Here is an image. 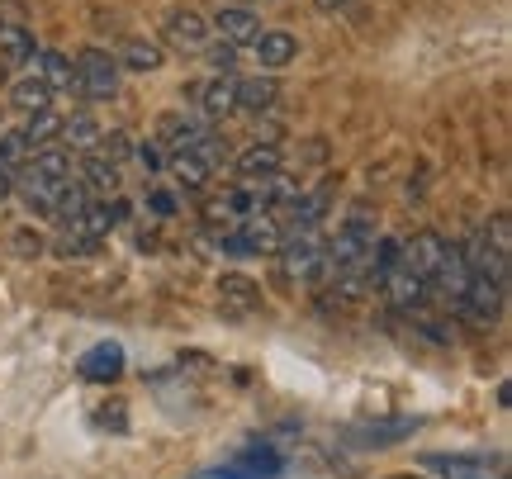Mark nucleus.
<instances>
[{"instance_id":"obj_1","label":"nucleus","mask_w":512,"mask_h":479,"mask_svg":"<svg viewBox=\"0 0 512 479\" xmlns=\"http://www.w3.org/2000/svg\"><path fill=\"white\" fill-rule=\"evenodd\" d=\"M375 219H370L366 209H356V214H347L342 219V228L332 233V242L323 247V261H328V271L337 276V271H347V266H366L370 247H375Z\"/></svg>"},{"instance_id":"obj_2","label":"nucleus","mask_w":512,"mask_h":479,"mask_svg":"<svg viewBox=\"0 0 512 479\" xmlns=\"http://www.w3.org/2000/svg\"><path fill=\"white\" fill-rule=\"evenodd\" d=\"M422 470L441 479H503L508 461H503V451H427Z\"/></svg>"},{"instance_id":"obj_3","label":"nucleus","mask_w":512,"mask_h":479,"mask_svg":"<svg viewBox=\"0 0 512 479\" xmlns=\"http://www.w3.org/2000/svg\"><path fill=\"white\" fill-rule=\"evenodd\" d=\"M470 276L475 271H470V257H465V242H446L437 271L427 280V295H437L446 309H456L460 299H465V290H470Z\"/></svg>"},{"instance_id":"obj_4","label":"nucleus","mask_w":512,"mask_h":479,"mask_svg":"<svg viewBox=\"0 0 512 479\" xmlns=\"http://www.w3.org/2000/svg\"><path fill=\"white\" fill-rule=\"evenodd\" d=\"M503 304H508V285L494 276H484V271H475L465 299L456 304V314L465 318V323H475V328H494L498 318H503Z\"/></svg>"},{"instance_id":"obj_5","label":"nucleus","mask_w":512,"mask_h":479,"mask_svg":"<svg viewBox=\"0 0 512 479\" xmlns=\"http://www.w3.org/2000/svg\"><path fill=\"white\" fill-rule=\"evenodd\" d=\"M275 257H280V276L285 280H318L328 271L318 233H290V238H280Z\"/></svg>"},{"instance_id":"obj_6","label":"nucleus","mask_w":512,"mask_h":479,"mask_svg":"<svg viewBox=\"0 0 512 479\" xmlns=\"http://www.w3.org/2000/svg\"><path fill=\"white\" fill-rule=\"evenodd\" d=\"M72 67H76V91L86 95V100L119 95V57H110L105 48H86Z\"/></svg>"},{"instance_id":"obj_7","label":"nucleus","mask_w":512,"mask_h":479,"mask_svg":"<svg viewBox=\"0 0 512 479\" xmlns=\"http://www.w3.org/2000/svg\"><path fill=\"white\" fill-rule=\"evenodd\" d=\"M261 29L266 24L247 5H214V15H209V34H219L228 48H252Z\"/></svg>"},{"instance_id":"obj_8","label":"nucleus","mask_w":512,"mask_h":479,"mask_svg":"<svg viewBox=\"0 0 512 479\" xmlns=\"http://www.w3.org/2000/svg\"><path fill=\"white\" fill-rule=\"evenodd\" d=\"M162 38L176 48V53H204L214 34H209V19H204L200 10H171V15H166Z\"/></svg>"},{"instance_id":"obj_9","label":"nucleus","mask_w":512,"mask_h":479,"mask_svg":"<svg viewBox=\"0 0 512 479\" xmlns=\"http://www.w3.org/2000/svg\"><path fill=\"white\" fill-rule=\"evenodd\" d=\"M280 238H285V228H280V219H271L266 209L238 219V242L247 247V257H271L275 247H280Z\"/></svg>"},{"instance_id":"obj_10","label":"nucleus","mask_w":512,"mask_h":479,"mask_svg":"<svg viewBox=\"0 0 512 479\" xmlns=\"http://www.w3.org/2000/svg\"><path fill=\"white\" fill-rule=\"evenodd\" d=\"M441 247H446V238L432 233V228H422V233H413V238L403 242L399 266H408V271L422 280H432V271H437V261H441Z\"/></svg>"},{"instance_id":"obj_11","label":"nucleus","mask_w":512,"mask_h":479,"mask_svg":"<svg viewBox=\"0 0 512 479\" xmlns=\"http://www.w3.org/2000/svg\"><path fill=\"white\" fill-rule=\"evenodd\" d=\"M380 285H384V295H389V304H394L399 314H418L422 304H427V280L413 276L408 266H394Z\"/></svg>"},{"instance_id":"obj_12","label":"nucleus","mask_w":512,"mask_h":479,"mask_svg":"<svg viewBox=\"0 0 512 479\" xmlns=\"http://www.w3.org/2000/svg\"><path fill=\"white\" fill-rule=\"evenodd\" d=\"M256 53V67H266V72H280V67H290L294 53H299V38L290 29H261L252 43Z\"/></svg>"},{"instance_id":"obj_13","label":"nucleus","mask_w":512,"mask_h":479,"mask_svg":"<svg viewBox=\"0 0 512 479\" xmlns=\"http://www.w3.org/2000/svg\"><path fill=\"white\" fill-rule=\"evenodd\" d=\"M81 380H91V385H110L124 375V347L119 342H95L86 356H81Z\"/></svg>"},{"instance_id":"obj_14","label":"nucleus","mask_w":512,"mask_h":479,"mask_svg":"<svg viewBox=\"0 0 512 479\" xmlns=\"http://www.w3.org/2000/svg\"><path fill=\"white\" fill-rule=\"evenodd\" d=\"M275 100H280L275 76H247V81H233V110H242V114H271Z\"/></svg>"},{"instance_id":"obj_15","label":"nucleus","mask_w":512,"mask_h":479,"mask_svg":"<svg viewBox=\"0 0 512 479\" xmlns=\"http://www.w3.org/2000/svg\"><path fill=\"white\" fill-rule=\"evenodd\" d=\"M219 304L228 314H256L261 309V285L242 271H223L219 276Z\"/></svg>"},{"instance_id":"obj_16","label":"nucleus","mask_w":512,"mask_h":479,"mask_svg":"<svg viewBox=\"0 0 512 479\" xmlns=\"http://www.w3.org/2000/svg\"><path fill=\"white\" fill-rule=\"evenodd\" d=\"M418 418H380V423H356L351 427V442L356 446H394V442H408L418 432Z\"/></svg>"},{"instance_id":"obj_17","label":"nucleus","mask_w":512,"mask_h":479,"mask_svg":"<svg viewBox=\"0 0 512 479\" xmlns=\"http://www.w3.org/2000/svg\"><path fill=\"white\" fill-rule=\"evenodd\" d=\"M29 67H34V76L53 95L57 91H76V67H72V57L67 53H53V48H48V53H34L29 57Z\"/></svg>"},{"instance_id":"obj_18","label":"nucleus","mask_w":512,"mask_h":479,"mask_svg":"<svg viewBox=\"0 0 512 479\" xmlns=\"http://www.w3.org/2000/svg\"><path fill=\"white\" fill-rule=\"evenodd\" d=\"M328 200H332L328 185H318V190H309V195L299 190V195L285 204V209H290V233H313V228L323 223V214H328Z\"/></svg>"},{"instance_id":"obj_19","label":"nucleus","mask_w":512,"mask_h":479,"mask_svg":"<svg viewBox=\"0 0 512 479\" xmlns=\"http://www.w3.org/2000/svg\"><path fill=\"white\" fill-rule=\"evenodd\" d=\"M242 181H261V176H275V171H285V157L275 143H252V148L238 152V162H233Z\"/></svg>"},{"instance_id":"obj_20","label":"nucleus","mask_w":512,"mask_h":479,"mask_svg":"<svg viewBox=\"0 0 512 479\" xmlns=\"http://www.w3.org/2000/svg\"><path fill=\"white\" fill-rule=\"evenodd\" d=\"M34 53H38L34 29H29L24 19H0V57H5L10 67H24Z\"/></svg>"},{"instance_id":"obj_21","label":"nucleus","mask_w":512,"mask_h":479,"mask_svg":"<svg viewBox=\"0 0 512 479\" xmlns=\"http://www.w3.org/2000/svg\"><path fill=\"white\" fill-rule=\"evenodd\" d=\"M81 185H86V195H91V200H114V195H119V166L105 162V157H95V152H86Z\"/></svg>"},{"instance_id":"obj_22","label":"nucleus","mask_w":512,"mask_h":479,"mask_svg":"<svg viewBox=\"0 0 512 479\" xmlns=\"http://www.w3.org/2000/svg\"><path fill=\"white\" fill-rule=\"evenodd\" d=\"M195 100H200L204 119H228L233 114V81L228 76H209V81L195 86Z\"/></svg>"},{"instance_id":"obj_23","label":"nucleus","mask_w":512,"mask_h":479,"mask_svg":"<svg viewBox=\"0 0 512 479\" xmlns=\"http://www.w3.org/2000/svg\"><path fill=\"white\" fill-rule=\"evenodd\" d=\"M100 133H105V129L95 124V114H72V119H62L57 148H67V152H95Z\"/></svg>"},{"instance_id":"obj_24","label":"nucleus","mask_w":512,"mask_h":479,"mask_svg":"<svg viewBox=\"0 0 512 479\" xmlns=\"http://www.w3.org/2000/svg\"><path fill=\"white\" fill-rule=\"evenodd\" d=\"M166 166H171V176H176L185 190H204V185H209V176H214V166L204 162L200 152H171V157H166Z\"/></svg>"},{"instance_id":"obj_25","label":"nucleus","mask_w":512,"mask_h":479,"mask_svg":"<svg viewBox=\"0 0 512 479\" xmlns=\"http://www.w3.org/2000/svg\"><path fill=\"white\" fill-rule=\"evenodd\" d=\"M19 133H24V143H29L34 152L38 148H53L57 133H62V114H57L53 105H48V110H34V114H29V124H24Z\"/></svg>"},{"instance_id":"obj_26","label":"nucleus","mask_w":512,"mask_h":479,"mask_svg":"<svg viewBox=\"0 0 512 479\" xmlns=\"http://www.w3.org/2000/svg\"><path fill=\"white\" fill-rule=\"evenodd\" d=\"M10 105H15L19 114L48 110V105H53V91H48V86H43V81H38V76L29 72V76H19L15 86H10Z\"/></svg>"},{"instance_id":"obj_27","label":"nucleus","mask_w":512,"mask_h":479,"mask_svg":"<svg viewBox=\"0 0 512 479\" xmlns=\"http://www.w3.org/2000/svg\"><path fill=\"white\" fill-rule=\"evenodd\" d=\"M219 475L223 479H271V475H280V456H271V451H247L238 465H223Z\"/></svg>"},{"instance_id":"obj_28","label":"nucleus","mask_w":512,"mask_h":479,"mask_svg":"<svg viewBox=\"0 0 512 479\" xmlns=\"http://www.w3.org/2000/svg\"><path fill=\"white\" fill-rule=\"evenodd\" d=\"M162 67V48L147 43V38H128L124 53H119V72H157Z\"/></svg>"},{"instance_id":"obj_29","label":"nucleus","mask_w":512,"mask_h":479,"mask_svg":"<svg viewBox=\"0 0 512 479\" xmlns=\"http://www.w3.org/2000/svg\"><path fill=\"white\" fill-rule=\"evenodd\" d=\"M86 204H91V195H86V185H81V181L72 176V181L62 185V195H57V204H53V219L62 223V228H67V223H76V214H81Z\"/></svg>"},{"instance_id":"obj_30","label":"nucleus","mask_w":512,"mask_h":479,"mask_svg":"<svg viewBox=\"0 0 512 479\" xmlns=\"http://www.w3.org/2000/svg\"><path fill=\"white\" fill-rule=\"evenodd\" d=\"M29 157H34V148L24 143V133H19V129L0 133V166H5V171H19Z\"/></svg>"},{"instance_id":"obj_31","label":"nucleus","mask_w":512,"mask_h":479,"mask_svg":"<svg viewBox=\"0 0 512 479\" xmlns=\"http://www.w3.org/2000/svg\"><path fill=\"white\" fill-rule=\"evenodd\" d=\"M95 157H105V162H124V157H133V138H128L124 129H114V133H100V143H95Z\"/></svg>"},{"instance_id":"obj_32","label":"nucleus","mask_w":512,"mask_h":479,"mask_svg":"<svg viewBox=\"0 0 512 479\" xmlns=\"http://www.w3.org/2000/svg\"><path fill=\"white\" fill-rule=\"evenodd\" d=\"M484 242H489L494 252H503V257H512V219L508 214H498V219L484 228Z\"/></svg>"},{"instance_id":"obj_33","label":"nucleus","mask_w":512,"mask_h":479,"mask_svg":"<svg viewBox=\"0 0 512 479\" xmlns=\"http://www.w3.org/2000/svg\"><path fill=\"white\" fill-rule=\"evenodd\" d=\"M147 209H152V214H162V219H171V214H176V195L152 190V195H147Z\"/></svg>"},{"instance_id":"obj_34","label":"nucleus","mask_w":512,"mask_h":479,"mask_svg":"<svg viewBox=\"0 0 512 479\" xmlns=\"http://www.w3.org/2000/svg\"><path fill=\"white\" fill-rule=\"evenodd\" d=\"M233 53H238V48H228V43H219V48L209 53V62H214V76H228V72H233Z\"/></svg>"},{"instance_id":"obj_35","label":"nucleus","mask_w":512,"mask_h":479,"mask_svg":"<svg viewBox=\"0 0 512 479\" xmlns=\"http://www.w3.org/2000/svg\"><path fill=\"white\" fill-rule=\"evenodd\" d=\"M133 157H138V162H143L147 171H162V166H166V157H162L157 148H152V143H143V148H133Z\"/></svg>"},{"instance_id":"obj_36","label":"nucleus","mask_w":512,"mask_h":479,"mask_svg":"<svg viewBox=\"0 0 512 479\" xmlns=\"http://www.w3.org/2000/svg\"><path fill=\"white\" fill-rule=\"evenodd\" d=\"M15 247H19V252H29V257H38V252H43V242H38L34 233H15Z\"/></svg>"},{"instance_id":"obj_37","label":"nucleus","mask_w":512,"mask_h":479,"mask_svg":"<svg viewBox=\"0 0 512 479\" xmlns=\"http://www.w3.org/2000/svg\"><path fill=\"white\" fill-rule=\"evenodd\" d=\"M10 195H15V171H5V166H0V204L10 200Z\"/></svg>"},{"instance_id":"obj_38","label":"nucleus","mask_w":512,"mask_h":479,"mask_svg":"<svg viewBox=\"0 0 512 479\" xmlns=\"http://www.w3.org/2000/svg\"><path fill=\"white\" fill-rule=\"evenodd\" d=\"M313 5H318V10H323V15H337V10H347L351 0H313Z\"/></svg>"},{"instance_id":"obj_39","label":"nucleus","mask_w":512,"mask_h":479,"mask_svg":"<svg viewBox=\"0 0 512 479\" xmlns=\"http://www.w3.org/2000/svg\"><path fill=\"white\" fill-rule=\"evenodd\" d=\"M389 479H422V475H389Z\"/></svg>"}]
</instances>
